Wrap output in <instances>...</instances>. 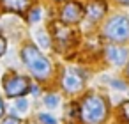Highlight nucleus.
<instances>
[{"label": "nucleus", "instance_id": "1", "mask_svg": "<svg viewBox=\"0 0 129 124\" xmlns=\"http://www.w3.org/2000/svg\"><path fill=\"white\" fill-rule=\"evenodd\" d=\"M21 60L25 62V66L28 67V71H30L36 78H39V80H44V78L51 73V64H50V60H48L36 46H32V44H28V46H25V48L21 50Z\"/></svg>", "mask_w": 129, "mask_h": 124}, {"label": "nucleus", "instance_id": "2", "mask_svg": "<svg viewBox=\"0 0 129 124\" xmlns=\"http://www.w3.org/2000/svg\"><path fill=\"white\" fill-rule=\"evenodd\" d=\"M81 117L87 124H101L106 119L108 113V105L101 96H88L81 103Z\"/></svg>", "mask_w": 129, "mask_h": 124}, {"label": "nucleus", "instance_id": "3", "mask_svg": "<svg viewBox=\"0 0 129 124\" xmlns=\"http://www.w3.org/2000/svg\"><path fill=\"white\" fill-rule=\"evenodd\" d=\"M103 34L106 39L120 44V43H125L129 41V18L124 16V14H115L111 16L104 27H103Z\"/></svg>", "mask_w": 129, "mask_h": 124}, {"label": "nucleus", "instance_id": "4", "mask_svg": "<svg viewBox=\"0 0 129 124\" xmlns=\"http://www.w3.org/2000/svg\"><path fill=\"white\" fill-rule=\"evenodd\" d=\"M4 89H6V94L9 97H21L28 89V78H25L21 75H14V76L6 80Z\"/></svg>", "mask_w": 129, "mask_h": 124}, {"label": "nucleus", "instance_id": "5", "mask_svg": "<svg viewBox=\"0 0 129 124\" xmlns=\"http://www.w3.org/2000/svg\"><path fill=\"white\" fill-rule=\"evenodd\" d=\"M83 78H85V73H81L80 69H66L62 76V87L71 94L78 92L83 87Z\"/></svg>", "mask_w": 129, "mask_h": 124}, {"label": "nucleus", "instance_id": "6", "mask_svg": "<svg viewBox=\"0 0 129 124\" xmlns=\"http://www.w3.org/2000/svg\"><path fill=\"white\" fill-rule=\"evenodd\" d=\"M104 53H106V59L113 66H117V67H122L127 62V59H129V50L127 48H122V46H117V44L106 46Z\"/></svg>", "mask_w": 129, "mask_h": 124}, {"label": "nucleus", "instance_id": "7", "mask_svg": "<svg viewBox=\"0 0 129 124\" xmlns=\"http://www.w3.org/2000/svg\"><path fill=\"white\" fill-rule=\"evenodd\" d=\"M81 16H83V9L76 2H69L62 9V21H66V23H76L81 20Z\"/></svg>", "mask_w": 129, "mask_h": 124}, {"label": "nucleus", "instance_id": "8", "mask_svg": "<svg viewBox=\"0 0 129 124\" xmlns=\"http://www.w3.org/2000/svg\"><path fill=\"white\" fill-rule=\"evenodd\" d=\"M104 13H106V6H104V2H101V0L92 2V4L88 6V9H87V14H88V18H90L92 21L101 20V18L104 16Z\"/></svg>", "mask_w": 129, "mask_h": 124}, {"label": "nucleus", "instance_id": "9", "mask_svg": "<svg viewBox=\"0 0 129 124\" xmlns=\"http://www.w3.org/2000/svg\"><path fill=\"white\" fill-rule=\"evenodd\" d=\"M4 6L11 11H16V13H23L27 7H28V2L30 0H2Z\"/></svg>", "mask_w": 129, "mask_h": 124}, {"label": "nucleus", "instance_id": "10", "mask_svg": "<svg viewBox=\"0 0 129 124\" xmlns=\"http://www.w3.org/2000/svg\"><path fill=\"white\" fill-rule=\"evenodd\" d=\"M67 37H69V29L62 27V25H57V29H55V39L60 41V43H66Z\"/></svg>", "mask_w": 129, "mask_h": 124}, {"label": "nucleus", "instance_id": "11", "mask_svg": "<svg viewBox=\"0 0 129 124\" xmlns=\"http://www.w3.org/2000/svg\"><path fill=\"white\" fill-rule=\"evenodd\" d=\"M36 39H37V43L43 48H48L50 46V37L44 34V30H36Z\"/></svg>", "mask_w": 129, "mask_h": 124}, {"label": "nucleus", "instance_id": "12", "mask_svg": "<svg viewBox=\"0 0 129 124\" xmlns=\"http://www.w3.org/2000/svg\"><path fill=\"white\" fill-rule=\"evenodd\" d=\"M44 103H46L48 108H55V106L58 105V96H57V94H48L46 99H44Z\"/></svg>", "mask_w": 129, "mask_h": 124}, {"label": "nucleus", "instance_id": "13", "mask_svg": "<svg viewBox=\"0 0 129 124\" xmlns=\"http://www.w3.org/2000/svg\"><path fill=\"white\" fill-rule=\"evenodd\" d=\"M110 85L117 90H127V83H124L122 80H115V78H110Z\"/></svg>", "mask_w": 129, "mask_h": 124}, {"label": "nucleus", "instance_id": "14", "mask_svg": "<svg viewBox=\"0 0 129 124\" xmlns=\"http://www.w3.org/2000/svg\"><path fill=\"white\" fill-rule=\"evenodd\" d=\"M37 117H39V120L43 124H57V119L53 115H50V113H39Z\"/></svg>", "mask_w": 129, "mask_h": 124}, {"label": "nucleus", "instance_id": "15", "mask_svg": "<svg viewBox=\"0 0 129 124\" xmlns=\"http://www.w3.org/2000/svg\"><path fill=\"white\" fill-rule=\"evenodd\" d=\"M41 16H43V14H41V9H32L30 14H28V20H30L32 23H36V21L41 20Z\"/></svg>", "mask_w": 129, "mask_h": 124}, {"label": "nucleus", "instance_id": "16", "mask_svg": "<svg viewBox=\"0 0 129 124\" xmlns=\"http://www.w3.org/2000/svg\"><path fill=\"white\" fill-rule=\"evenodd\" d=\"M16 108H18L20 112H27V108H28V101H27L25 97H18V101H16Z\"/></svg>", "mask_w": 129, "mask_h": 124}, {"label": "nucleus", "instance_id": "17", "mask_svg": "<svg viewBox=\"0 0 129 124\" xmlns=\"http://www.w3.org/2000/svg\"><path fill=\"white\" fill-rule=\"evenodd\" d=\"M120 110H122L124 119H125V120H129V99H127V101H124V103L120 105Z\"/></svg>", "mask_w": 129, "mask_h": 124}, {"label": "nucleus", "instance_id": "18", "mask_svg": "<svg viewBox=\"0 0 129 124\" xmlns=\"http://www.w3.org/2000/svg\"><path fill=\"white\" fill-rule=\"evenodd\" d=\"M2 124H20V119H18V117H13V115H9V117H7V119H6Z\"/></svg>", "mask_w": 129, "mask_h": 124}, {"label": "nucleus", "instance_id": "19", "mask_svg": "<svg viewBox=\"0 0 129 124\" xmlns=\"http://www.w3.org/2000/svg\"><path fill=\"white\" fill-rule=\"evenodd\" d=\"M4 53H6V39L0 37V57H2Z\"/></svg>", "mask_w": 129, "mask_h": 124}, {"label": "nucleus", "instance_id": "20", "mask_svg": "<svg viewBox=\"0 0 129 124\" xmlns=\"http://www.w3.org/2000/svg\"><path fill=\"white\" fill-rule=\"evenodd\" d=\"M4 115V101H2V97H0V117Z\"/></svg>", "mask_w": 129, "mask_h": 124}, {"label": "nucleus", "instance_id": "21", "mask_svg": "<svg viewBox=\"0 0 129 124\" xmlns=\"http://www.w3.org/2000/svg\"><path fill=\"white\" fill-rule=\"evenodd\" d=\"M125 75H127V78H129V62H127V67H125Z\"/></svg>", "mask_w": 129, "mask_h": 124}, {"label": "nucleus", "instance_id": "22", "mask_svg": "<svg viewBox=\"0 0 129 124\" xmlns=\"http://www.w3.org/2000/svg\"><path fill=\"white\" fill-rule=\"evenodd\" d=\"M118 2H122V4H125V6H129V0H118Z\"/></svg>", "mask_w": 129, "mask_h": 124}]
</instances>
